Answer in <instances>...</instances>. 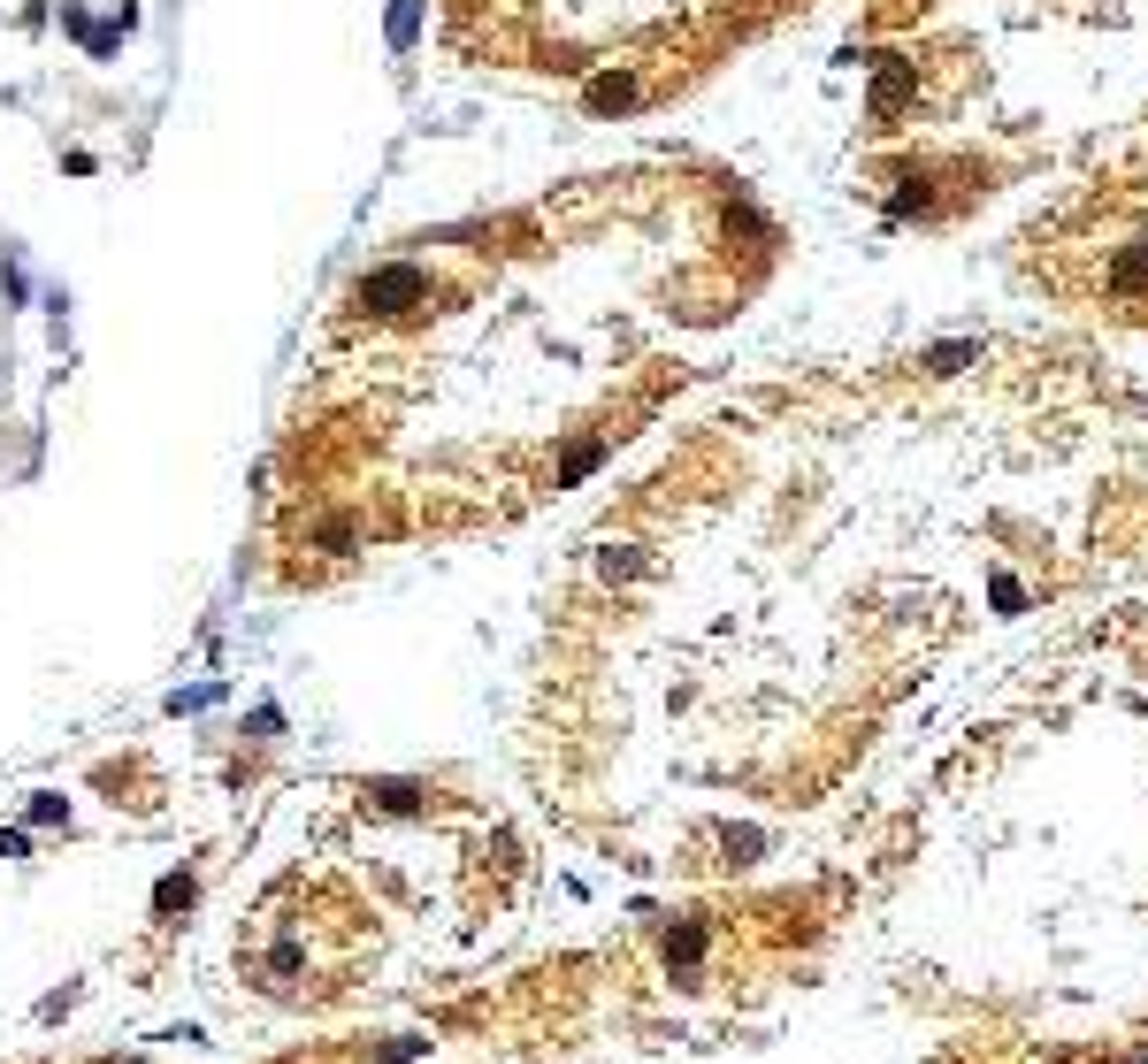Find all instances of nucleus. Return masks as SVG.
<instances>
[{"instance_id": "39448f33", "label": "nucleus", "mask_w": 1148, "mask_h": 1064, "mask_svg": "<svg viewBox=\"0 0 1148 1064\" xmlns=\"http://www.w3.org/2000/svg\"><path fill=\"white\" fill-rule=\"evenodd\" d=\"M31 820H39V827H54V820L69 827V805H61V797H31Z\"/></svg>"}, {"instance_id": "f03ea898", "label": "nucleus", "mask_w": 1148, "mask_h": 1064, "mask_svg": "<svg viewBox=\"0 0 1148 1064\" xmlns=\"http://www.w3.org/2000/svg\"><path fill=\"white\" fill-rule=\"evenodd\" d=\"M192 896H200V873H161V889H153V919L192 912Z\"/></svg>"}, {"instance_id": "20e7f679", "label": "nucleus", "mask_w": 1148, "mask_h": 1064, "mask_svg": "<svg viewBox=\"0 0 1148 1064\" xmlns=\"http://www.w3.org/2000/svg\"><path fill=\"white\" fill-rule=\"evenodd\" d=\"M422 1049H430V1041H422V1034H391V1041H383V1049H375V1064H414V1057H422Z\"/></svg>"}, {"instance_id": "f257e3e1", "label": "nucleus", "mask_w": 1148, "mask_h": 1064, "mask_svg": "<svg viewBox=\"0 0 1148 1064\" xmlns=\"http://www.w3.org/2000/svg\"><path fill=\"white\" fill-rule=\"evenodd\" d=\"M360 315H406V307H430V276L422 268H375L368 284L352 291Z\"/></svg>"}, {"instance_id": "7ed1b4c3", "label": "nucleus", "mask_w": 1148, "mask_h": 1064, "mask_svg": "<svg viewBox=\"0 0 1148 1064\" xmlns=\"http://www.w3.org/2000/svg\"><path fill=\"white\" fill-rule=\"evenodd\" d=\"M368 797L383 812H422V789H414V781H368Z\"/></svg>"}]
</instances>
